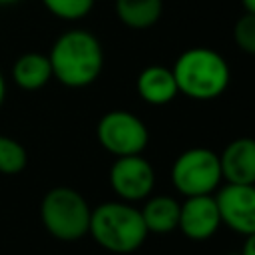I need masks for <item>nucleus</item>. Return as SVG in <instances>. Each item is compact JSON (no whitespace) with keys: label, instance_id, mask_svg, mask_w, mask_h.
<instances>
[{"label":"nucleus","instance_id":"f257e3e1","mask_svg":"<svg viewBox=\"0 0 255 255\" xmlns=\"http://www.w3.org/2000/svg\"><path fill=\"white\" fill-rule=\"evenodd\" d=\"M52 76L66 88H86L98 80L104 68L100 40L82 28L66 30L56 38L48 54Z\"/></svg>","mask_w":255,"mask_h":255},{"label":"nucleus","instance_id":"7ed1b4c3","mask_svg":"<svg viewBox=\"0 0 255 255\" xmlns=\"http://www.w3.org/2000/svg\"><path fill=\"white\" fill-rule=\"evenodd\" d=\"M94 241L118 255L137 251L147 239V229L141 219V211L128 201H106L92 209L90 231Z\"/></svg>","mask_w":255,"mask_h":255},{"label":"nucleus","instance_id":"39448f33","mask_svg":"<svg viewBox=\"0 0 255 255\" xmlns=\"http://www.w3.org/2000/svg\"><path fill=\"white\" fill-rule=\"evenodd\" d=\"M219 153L209 147H189L181 151L171 165V183L185 195H209L221 183Z\"/></svg>","mask_w":255,"mask_h":255},{"label":"nucleus","instance_id":"9d476101","mask_svg":"<svg viewBox=\"0 0 255 255\" xmlns=\"http://www.w3.org/2000/svg\"><path fill=\"white\" fill-rule=\"evenodd\" d=\"M221 177L227 183H255V139L237 137L219 153Z\"/></svg>","mask_w":255,"mask_h":255},{"label":"nucleus","instance_id":"6e6552de","mask_svg":"<svg viewBox=\"0 0 255 255\" xmlns=\"http://www.w3.org/2000/svg\"><path fill=\"white\" fill-rule=\"evenodd\" d=\"M215 201L223 225L243 237L255 233V183H225Z\"/></svg>","mask_w":255,"mask_h":255},{"label":"nucleus","instance_id":"20e7f679","mask_svg":"<svg viewBox=\"0 0 255 255\" xmlns=\"http://www.w3.org/2000/svg\"><path fill=\"white\" fill-rule=\"evenodd\" d=\"M92 207L86 197L66 185L52 187L40 203L44 229L60 241H78L90 231Z\"/></svg>","mask_w":255,"mask_h":255},{"label":"nucleus","instance_id":"ddd939ff","mask_svg":"<svg viewBox=\"0 0 255 255\" xmlns=\"http://www.w3.org/2000/svg\"><path fill=\"white\" fill-rule=\"evenodd\" d=\"M179 207L181 203L171 195H151L145 197L141 211V219L145 223L147 233L167 235L177 229L179 223Z\"/></svg>","mask_w":255,"mask_h":255},{"label":"nucleus","instance_id":"0eeeda50","mask_svg":"<svg viewBox=\"0 0 255 255\" xmlns=\"http://www.w3.org/2000/svg\"><path fill=\"white\" fill-rule=\"evenodd\" d=\"M153 183L155 171L141 153L116 157L110 167V187L122 201L135 203L149 197Z\"/></svg>","mask_w":255,"mask_h":255},{"label":"nucleus","instance_id":"aec40b11","mask_svg":"<svg viewBox=\"0 0 255 255\" xmlns=\"http://www.w3.org/2000/svg\"><path fill=\"white\" fill-rule=\"evenodd\" d=\"M241 4H243V8H245V12L255 14V0H241Z\"/></svg>","mask_w":255,"mask_h":255},{"label":"nucleus","instance_id":"412c9836","mask_svg":"<svg viewBox=\"0 0 255 255\" xmlns=\"http://www.w3.org/2000/svg\"><path fill=\"white\" fill-rule=\"evenodd\" d=\"M14 2H20V0H0L2 6H6V4H14Z\"/></svg>","mask_w":255,"mask_h":255},{"label":"nucleus","instance_id":"6ab92c4d","mask_svg":"<svg viewBox=\"0 0 255 255\" xmlns=\"http://www.w3.org/2000/svg\"><path fill=\"white\" fill-rule=\"evenodd\" d=\"M4 98H6V78H4V74L0 70V106L4 104Z\"/></svg>","mask_w":255,"mask_h":255},{"label":"nucleus","instance_id":"1a4fd4ad","mask_svg":"<svg viewBox=\"0 0 255 255\" xmlns=\"http://www.w3.org/2000/svg\"><path fill=\"white\" fill-rule=\"evenodd\" d=\"M221 225L219 207L215 197L209 195H191L179 207L177 229L191 241H205L217 233Z\"/></svg>","mask_w":255,"mask_h":255},{"label":"nucleus","instance_id":"423d86ee","mask_svg":"<svg viewBox=\"0 0 255 255\" xmlns=\"http://www.w3.org/2000/svg\"><path fill=\"white\" fill-rule=\"evenodd\" d=\"M96 137L108 153L122 157L141 153L147 147L149 131L135 114L112 110L100 118L96 126Z\"/></svg>","mask_w":255,"mask_h":255},{"label":"nucleus","instance_id":"dca6fc26","mask_svg":"<svg viewBox=\"0 0 255 255\" xmlns=\"http://www.w3.org/2000/svg\"><path fill=\"white\" fill-rule=\"evenodd\" d=\"M94 2L96 0H42L44 8L50 14H54L60 20H68V22L86 18L92 12Z\"/></svg>","mask_w":255,"mask_h":255},{"label":"nucleus","instance_id":"4468645a","mask_svg":"<svg viewBox=\"0 0 255 255\" xmlns=\"http://www.w3.org/2000/svg\"><path fill=\"white\" fill-rule=\"evenodd\" d=\"M120 22L131 30H147L155 26L163 14V0H116Z\"/></svg>","mask_w":255,"mask_h":255},{"label":"nucleus","instance_id":"2eb2a0df","mask_svg":"<svg viewBox=\"0 0 255 255\" xmlns=\"http://www.w3.org/2000/svg\"><path fill=\"white\" fill-rule=\"evenodd\" d=\"M26 165H28L26 147L18 139L0 133V173L16 175V173H22Z\"/></svg>","mask_w":255,"mask_h":255},{"label":"nucleus","instance_id":"9b49d317","mask_svg":"<svg viewBox=\"0 0 255 255\" xmlns=\"http://www.w3.org/2000/svg\"><path fill=\"white\" fill-rule=\"evenodd\" d=\"M135 90L139 98L151 106H165L179 94L171 68L157 64L147 66L137 74Z\"/></svg>","mask_w":255,"mask_h":255},{"label":"nucleus","instance_id":"a211bd4d","mask_svg":"<svg viewBox=\"0 0 255 255\" xmlns=\"http://www.w3.org/2000/svg\"><path fill=\"white\" fill-rule=\"evenodd\" d=\"M243 255H255V233L245 237V245H243Z\"/></svg>","mask_w":255,"mask_h":255},{"label":"nucleus","instance_id":"f8f14e48","mask_svg":"<svg viewBox=\"0 0 255 255\" xmlns=\"http://www.w3.org/2000/svg\"><path fill=\"white\" fill-rule=\"evenodd\" d=\"M52 78V64L48 54L24 52L12 64V82L24 92H38Z\"/></svg>","mask_w":255,"mask_h":255},{"label":"nucleus","instance_id":"4be33fe9","mask_svg":"<svg viewBox=\"0 0 255 255\" xmlns=\"http://www.w3.org/2000/svg\"><path fill=\"white\" fill-rule=\"evenodd\" d=\"M227 255H243V253H227Z\"/></svg>","mask_w":255,"mask_h":255},{"label":"nucleus","instance_id":"f03ea898","mask_svg":"<svg viewBox=\"0 0 255 255\" xmlns=\"http://www.w3.org/2000/svg\"><path fill=\"white\" fill-rule=\"evenodd\" d=\"M177 92L199 102L219 98L231 80L227 60L211 48H189L181 52L171 68Z\"/></svg>","mask_w":255,"mask_h":255},{"label":"nucleus","instance_id":"f3484780","mask_svg":"<svg viewBox=\"0 0 255 255\" xmlns=\"http://www.w3.org/2000/svg\"><path fill=\"white\" fill-rule=\"evenodd\" d=\"M233 40L239 50L255 56V14L245 12L233 26Z\"/></svg>","mask_w":255,"mask_h":255}]
</instances>
